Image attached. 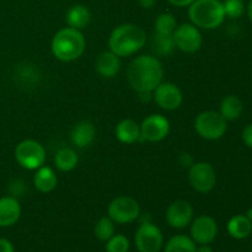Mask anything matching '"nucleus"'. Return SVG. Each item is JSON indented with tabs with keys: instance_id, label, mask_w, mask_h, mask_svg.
I'll list each match as a JSON object with an SVG mask.
<instances>
[{
	"instance_id": "nucleus-1",
	"label": "nucleus",
	"mask_w": 252,
	"mask_h": 252,
	"mask_svg": "<svg viewBox=\"0 0 252 252\" xmlns=\"http://www.w3.org/2000/svg\"><path fill=\"white\" fill-rule=\"evenodd\" d=\"M164 66L155 56H139L127 68V80L138 94L150 93L162 83Z\"/></svg>"
},
{
	"instance_id": "nucleus-2",
	"label": "nucleus",
	"mask_w": 252,
	"mask_h": 252,
	"mask_svg": "<svg viewBox=\"0 0 252 252\" xmlns=\"http://www.w3.org/2000/svg\"><path fill=\"white\" fill-rule=\"evenodd\" d=\"M147 33L140 26L134 24H123L116 27L108 37L110 51L116 56L129 57L144 47Z\"/></svg>"
},
{
	"instance_id": "nucleus-3",
	"label": "nucleus",
	"mask_w": 252,
	"mask_h": 252,
	"mask_svg": "<svg viewBox=\"0 0 252 252\" xmlns=\"http://www.w3.org/2000/svg\"><path fill=\"white\" fill-rule=\"evenodd\" d=\"M86 48V41L80 30L64 27L53 36L51 49L61 62H73L80 58Z\"/></svg>"
},
{
	"instance_id": "nucleus-4",
	"label": "nucleus",
	"mask_w": 252,
	"mask_h": 252,
	"mask_svg": "<svg viewBox=\"0 0 252 252\" xmlns=\"http://www.w3.org/2000/svg\"><path fill=\"white\" fill-rule=\"evenodd\" d=\"M191 24L198 29H218L225 20L223 2L220 0H194L189 6Z\"/></svg>"
},
{
	"instance_id": "nucleus-5",
	"label": "nucleus",
	"mask_w": 252,
	"mask_h": 252,
	"mask_svg": "<svg viewBox=\"0 0 252 252\" xmlns=\"http://www.w3.org/2000/svg\"><path fill=\"white\" fill-rule=\"evenodd\" d=\"M197 134L206 140H218L228 129V121L217 111H204L194 120Z\"/></svg>"
},
{
	"instance_id": "nucleus-6",
	"label": "nucleus",
	"mask_w": 252,
	"mask_h": 252,
	"mask_svg": "<svg viewBox=\"0 0 252 252\" xmlns=\"http://www.w3.org/2000/svg\"><path fill=\"white\" fill-rule=\"evenodd\" d=\"M15 159L17 164L26 170H37L46 161V149L41 143L33 139L20 142L15 148Z\"/></svg>"
},
{
	"instance_id": "nucleus-7",
	"label": "nucleus",
	"mask_w": 252,
	"mask_h": 252,
	"mask_svg": "<svg viewBox=\"0 0 252 252\" xmlns=\"http://www.w3.org/2000/svg\"><path fill=\"white\" fill-rule=\"evenodd\" d=\"M108 218L117 224H129L138 219L140 206L137 199L129 196L116 197L111 201L107 208Z\"/></svg>"
},
{
	"instance_id": "nucleus-8",
	"label": "nucleus",
	"mask_w": 252,
	"mask_h": 252,
	"mask_svg": "<svg viewBox=\"0 0 252 252\" xmlns=\"http://www.w3.org/2000/svg\"><path fill=\"white\" fill-rule=\"evenodd\" d=\"M189 182L194 191L199 193H208L216 187V170L209 162H193L189 170Z\"/></svg>"
},
{
	"instance_id": "nucleus-9",
	"label": "nucleus",
	"mask_w": 252,
	"mask_h": 252,
	"mask_svg": "<svg viewBox=\"0 0 252 252\" xmlns=\"http://www.w3.org/2000/svg\"><path fill=\"white\" fill-rule=\"evenodd\" d=\"M134 243L139 252H159L164 245V236L159 226L143 221L134 235Z\"/></svg>"
},
{
	"instance_id": "nucleus-10",
	"label": "nucleus",
	"mask_w": 252,
	"mask_h": 252,
	"mask_svg": "<svg viewBox=\"0 0 252 252\" xmlns=\"http://www.w3.org/2000/svg\"><path fill=\"white\" fill-rule=\"evenodd\" d=\"M175 47L185 53H194L199 51L203 43V37L198 27L192 24H182L175 29L174 33Z\"/></svg>"
},
{
	"instance_id": "nucleus-11",
	"label": "nucleus",
	"mask_w": 252,
	"mask_h": 252,
	"mask_svg": "<svg viewBox=\"0 0 252 252\" xmlns=\"http://www.w3.org/2000/svg\"><path fill=\"white\" fill-rule=\"evenodd\" d=\"M140 139L150 143L164 140L170 133V122L165 116L153 113L145 117L140 123Z\"/></svg>"
},
{
	"instance_id": "nucleus-12",
	"label": "nucleus",
	"mask_w": 252,
	"mask_h": 252,
	"mask_svg": "<svg viewBox=\"0 0 252 252\" xmlns=\"http://www.w3.org/2000/svg\"><path fill=\"white\" fill-rule=\"evenodd\" d=\"M153 98L160 108L165 111H175L181 106L184 101L182 91L175 84L162 81L153 91Z\"/></svg>"
},
{
	"instance_id": "nucleus-13",
	"label": "nucleus",
	"mask_w": 252,
	"mask_h": 252,
	"mask_svg": "<svg viewBox=\"0 0 252 252\" xmlns=\"http://www.w3.org/2000/svg\"><path fill=\"white\" fill-rule=\"evenodd\" d=\"M191 239L199 245H209L218 234V224L212 217L199 216L191 221Z\"/></svg>"
},
{
	"instance_id": "nucleus-14",
	"label": "nucleus",
	"mask_w": 252,
	"mask_h": 252,
	"mask_svg": "<svg viewBox=\"0 0 252 252\" xmlns=\"http://www.w3.org/2000/svg\"><path fill=\"white\" fill-rule=\"evenodd\" d=\"M165 218L171 228L184 229L193 220V208L189 202L177 199L167 207Z\"/></svg>"
},
{
	"instance_id": "nucleus-15",
	"label": "nucleus",
	"mask_w": 252,
	"mask_h": 252,
	"mask_svg": "<svg viewBox=\"0 0 252 252\" xmlns=\"http://www.w3.org/2000/svg\"><path fill=\"white\" fill-rule=\"evenodd\" d=\"M21 217V206L14 196L0 198V226L9 228L15 225Z\"/></svg>"
},
{
	"instance_id": "nucleus-16",
	"label": "nucleus",
	"mask_w": 252,
	"mask_h": 252,
	"mask_svg": "<svg viewBox=\"0 0 252 252\" xmlns=\"http://www.w3.org/2000/svg\"><path fill=\"white\" fill-rule=\"evenodd\" d=\"M96 138L95 126L90 121L76 123L70 132V140L75 147L86 148L94 143Z\"/></svg>"
},
{
	"instance_id": "nucleus-17",
	"label": "nucleus",
	"mask_w": 252,
	"mask_h": 252,
	"mask_svg": "<svg viewBox=\"0 0 252 252\" xmlns=\"http://www.w3.org/2000/svg\"><path fill=\"white\" fill-rule=\"evenodd\" d=\"M96 70L103 78L111 79L118 74L121 69V59L113 52H102L96 61Z\"/></svg>"
},
{
	"instance_id": "nucleus-18",
	"label": "nucleus",
	"mask_w": 252,
	"mask_h": 252,
	"mask_svg": "<svg viewBox=\"0 0 252 252\" xmlns=\"http://www.w3.org/2000/svg\"><path fill=\"white\" fill-rule=\"evenodd\" d=\"M33 185L37 191L42 192V193H49V192L54 191L58 185V177L52 167L43 165L34 172Z\"/></svg>"
},
{
	"instance_id": "nucleus-19",
	"label": "nucleus",
	"mask_w": 252,
	"mask_h": 252,
	"mask_svg": "<svg viewBox=\"0 0 252 252\" xmlns=\"http://www.w3.org/2000/svg\"><path fill=\"white\" fill-rule=\"evenodd\" d=\"M65 21L69 27L76 30H83L90 24L91 12L88 6L83 4L73 5L68 9L65 14Z\"/></svg>"
},
{
	"instance_id": "nucleus-20",
	"label": "nucleus",
	"mask_w": 252,
	"mask_h": 252,
	"mask_svg": "<svg viewBox=\"0 0 252 252\" xmlns=\"http://www.w3.org/2000/svg\"><path fill=\"white\" fill-rule=\"evenodd\" d=\"M116 138L125 144H133L140 139V126L135 121L122 120L115 129Z\"/></svg>"
},
{
	"instance_id": "nucleus-21",
	"label": "nucleus",
	"mask_w": 252,
	"mask_h": 252,
	"mask_svg": "<svg viewBox=\"0 0 252 252\" xmlns=\"http://www.w3.org/2000/svg\"><path fill=\"white\" fill-rule=\"evenodd\" d=\"M226 230H228L229 235L231 238L243 240V239H246L251 234L252 221L244 214H239V216L233 217L228 221Z\"/></svg>"
},
{
	"instance_id": "nucleus-22",
	"label": "nucleus",
	"mask_w": 252,
	"mask_h": 252,
	"mask_svg": "<svg viewBox=\"0 0 252 252\" xmlns=\"http://www.w3.org/2000/svg\"><path fill=\"white\" fill-rule=\"evenodd\" d=\"M244 111V103L238 96L228 95L221 100L220 113L226 121H235L241 116Z\"/></svg>"
},
{
	"instance_id": "nucleus-23",
	"label": "nucleus",
	"mask_w": 252,
	"mask_h": 252,
	"mask_svg": "<svg viewBox=\"0 0 252 252\" xmlns=\"http://www.w3.org/2000/svg\"><path fill=\"white\" fill-rule=\"evenodd\" d=\"M79 162V157L76 152L71 148H62L54 155V165L58 170L63 172H69L76 167Z\"/></svg>"
},
{
	"instance_id": "nucleus-24",
	"label": "nucleus",
	"mask_w": 252,
	"mask_h": 252,
	"mask_svg": "<svg viewBox=\"0 0 252 252\" xmlns=\"http://www.w3.org/2000/svg\"><path fill=\"white\" fill-rule=\"evenodd\" d=\"M196 243L187 235H175L165 245L164 252H196Z\"/></svg>"
},
{
	"instance_id": "nucleus-25",
	"label": "nucleus",
	"mask_w": 252,
	"mask_h": 252,
	"mask_svg": "<svg viewBox=\"0 0 252 252\" xmlns=\"http://www.w3.org/2000/svg\"><path fill=\"white\" fill-rule=\"evenodd\" d=\"M175 48L172 34L154 33L152 38V49L157 56H167Z\"/></svg>"
},
{
	"instance_id": "nucleus-26",
	"label": "nucleus",
	"mask_w": 252,
	"mask_h": 252,
	"mask_svg": "<svg viewBox=\"0 0 252 252\" xmlns=\"http://www.w3.org/2000/svg\"><path fill=\"white\" fill-rule=\"evenodd\" d=\"M177 27V21L175 16L170 12H162L157 17L154 22L155 33L172 34Z\"/></svg>"
},
{
	"instance_id": "nucleus-27",
	"label": "nucleus",
	"mask_w": 252,
	"mask_h": 252,
	"mask_svg": "<svg viewBox=\"0 0 252 252\" xmlns=\"http://www.w3.org/2000/svg\"><path fill=\"white\" fill-rule=\"evenodd\" d=\"M94 233L100 241L110 240L115 235V223L108 217H102L96 221Z\"/></svg>"
},
{
	"instance_id": "nucleus-28",
	"label": "nucleus",
	"mask_w": 252,
	"mask_h": 252,
	"mask_svg": "<svg viewBox=\"0 0 252 252\" xmlns=\"http://www.w3.org/2000/svg\"><path fill=\"white\" fill-rule=\"evenodd\" d=\"M129 246V240L122 234H115L110 240L106 241V251L107 252H128Z\"/></svg>"
},
{
	"instance_id": "nucleus-29",
	"label": "nucleus",
	"mask_w": 252,
	"mask_h": 252,
	"mask_svg": "<svg viewBox=\"0 0 252 252\" xmlns=\"http://www.w3.org/2000/svg\"><path fill=\"white\" fill-rule=\"evenodd\" d=\"M225 16L230 19H239L245 12V5L243 0H225L223 2Z\"/></svg>"
},
{
	"instance_id": "nucleus-30",
	"label": "nucleus",
	"mask_w": 252,
	"mask_h": 252,
	"mask_svg": "<svg viewBox=\"0 0 252 252\" xmlns=\"http://www.w3.org/2000/svg\"><path fill=\"white\" fill-rule=\"evenodd\" d=\"M243 142L245 143L246 147L252 149V123L246 126L243 130Z\"/></svg>"
},
{
	"instance_id": "nucleus-31",
	"label": "nucleus",
	"mask_w": 252,
	"mask_h": 252,
	"mask_svg": "<svg viewBox=\"0 0 252 252\" xmlns=\"http://www.w3.org/2000/svg\"><path fill=\"white\" fill-rule=\"evenodd\" d=\"M0 252H15L14 245L7 239H0Z\"/></svg>"
},
{
	"instance_id": "nucleus-32",
	"label": "nucleus",
	"mask_w": 252,
	"mask_h": 252,
	"mask_svg": "<svg viewBox=\"0 0 252 252\" xmlns=\"http://www.w3.org/2000/svg\"><path fill=\"white\" fill-rule=\"evenodd\" d=\"M180 164L185 167H189L193 164V159H192V157L189 154L184 153V154L180 155Z\"/></svg>"
},
{
	"instance_id": "nucleus-33",
	"label": "nucleus",
	"mask_w": 252,
	"mask_h": 252,
	"mask_svg": "<svg viewBox=\"0 0 252 252\" xmlns=\"http://www.w3.org/2000/svg\"><path fill=\"white\" fill-rule=\"evenodd\" d=\"M167 1L176 7H189L194 0H167Z\"/></svg>"
},
{
	"instance_id": "nucleus-34",
	"label": "nucleus",
	"mask_w": 252,
	"mask_h": 252,
	"mask_svg": "<svg viewBox=\"0 0 252 252\" xmlns=\"http://www.w3.org/2000/svg\"><path fill=\"white\" fill-rule=\"evenodd\" d=\"M157 4V0H139V5L143 9H152Z\"/></svg>"
},
{
	"instance_id": "nucleus-35",
	"label": "nucleus",
	"mask_w": 252,
	"mask_h": 252,
	"mask_svg": "<svg viewBox=\"0 0 252 252\" xmlns=\"http://www.w3.org/2000/svg\"><path fill=\"white\" fill-rule=\"evenodd\" d=\"M196 252H213V250L209 245H199L198 248H196Z\"/></svg>"
},
{
	"instance_id": "nucleus-36",
	"label": "nucleus",
	"mask_w": 252,
	"mask_h": 252,
	"mask_svg": "<svg viewBox=\"0 0 252 252\" xmlns=\"http://www.w3.org/2000/svg\"><path fill=\"white\" fill-rule=\"evenodd\" d=\"M248 16L249 19H250V21L252 22V0L249 1V5H248Z\"/></svg>"
},
{
	"instance_id": "nucleus-37",
	"label": "nucleus",
	"mask_w": 252,
	"mask_h": 252,
	"mask_svg": "<svg viewBox=\"0 0 252 252\" xmlns=\"http://www.w3.org/2000/svg\"><path fill=\"white\" fill-rule=\"evenodd\" d=\"M245 216L248 217V218L250 219V220L252 221V207H251V208H249V209H248V212H246Z\"/></svg>"
},
{
	"instance_id": "nucleus-38",
	"label": "nucleus",
	"mask_w": 252,
	"mask_h": 252,
	"mask_svg": "<svg viewBox=\"0 0 252 252\" xmlns=\"http://www.w3.org/2000/svg\"><path fill=\"white\" fill-rule=\"evenodd\" d=\"M251 234H252V230H251Z\"/></svg>"
}]
</instances>
